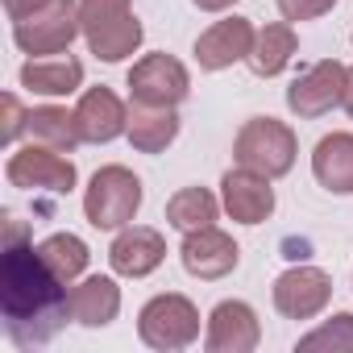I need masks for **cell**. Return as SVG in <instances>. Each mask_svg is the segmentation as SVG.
<instances>
[{
  "instance_id": "obj_10",
  "label": "cell",
  "mask_w": 353,
  "mask_h": 353,
  "mask_svg": "<svg viewBox=\"0 0 353 353\" xmlns=\"http://www.w3.org/2000/svg\"><path fill=\"white\" fill-rule=\"evenodd\" d=\"M179 262H183V270H188L192 279H204V283H212V279H225V274H233V270H237V262H241V250H237V241H233L225 229L208 225V229L183 233Z\"/></svg>"
},
{
  "instance_id": "obj_26",
  "label": "cell",
  "mask_w": 353,
  "mask_h": 353,
  "mask_svg": "<svg viewBox=\"0 0 353 353\" xmlns=\"http://www.w3.org/2000/svg\"><path fill=\"white\" fill-rule=\"evenodd\" d=\"M133 5L129 0H79V21H83V34H96L121 17H129Z\"/></svg>"
},
{
  "instance_id": "obj_24",
  "label": "cell",
  "mask_w": 353,
  "mask_h": 353,
  "mask_svg": "<svg viewBox=\"0 0 353 353\" xmlns=\"http://www.w3.org/2000/svg\"><path fill=\"white\" fill-rule=\"evenodd\" d=\"M38 254H42V262L71 287L75 279H83V270H88V262H92V250H88V241L83 237H75V233H50L42 245H38Z\"/></svg>"
},
{
  "instance_id": "obj_1",
  "label": "cell",
  "mask_w": 353,
  "mask_h": 353,
  "mask_svg": "<svg viewBox=\"0 0 353 353\" xmlns=\"http://www.w3.org/2000/svg\"><path fill=\"white\" fill-rule=\"evenodd\" d=\"M0 312L21 349L46 345L71 316L67 283L42 262L38 245H26L21 221H9V241L0 254Z\"/></svg>"
},
{
  "instance_id": "obj_20",
  "label": "cell",
  "mask_w": 353,
  "mask_h": 353,
  "mask_svg": "<svg viewBox=\"0 0 353 353\" xmlns=\"http://www.w3.org/2000/svg\"><path fill=\"white\" fill-rule=\"evenodd\" d=\"M299 50V38H295V26L291 21H274V26H262L258 38H254V50H250V71L262 75V79H274L291 67Z\"/></svg>"
},
{
  "instance_id": "obj_4",
  "label": "cell",
  "mask_w": 353,
  "mask_h": 353,
  "mask_svg": "<svg viewBox=\"0 0 353 353\" xmlns=\"http://www.w3.org/2000/svg\"><path fill=\"white\" fill-rule=\"evenodd\" d=\"M137 336L162 353L188 349L200 336V307L179 291H162V295L145 299V307L137 312Z\"/></svg>"
},
{
  "instance_id": "obj_15",
  "label": "cell",
  "mask_w": 353,
  "mask_h": 353,
  "mask_svg": "<svg viewBox=\"0 0 353 353\" xmlns=\"http://www.w3.org/2000/svg\"><path fill=\"white\" fill-rule=\"evenodd\" d=\"M75 117H79V133H83V141H92V145H108V141H117L125 129H129V108H125V100L112 92V88H88L83 96H79V104H75Z\"/></svg>"
},
{
  "instance_id": "obj_28",
  "label": "cell",
  "mask_w": 353,
  "mask_h": 353,
  "mask_svg": "<svg viewBox=\"0 0 353 353\" xmlns=\"http://www.w3.org/2000/svg\"><path fill=\"white\" fill-rule=\"evenodd\" d=\"M0 108H5V141L13 145L21 133H26V121H30V108H21V100L13 92H5V100H0Z\"/></svg>"
},
{
  "instance_id": "obj_8",
  "label": "cell",
  "mask_w": 353,
  "mask_h": 353,
  "mask_svg": "<svg viewBox=\"0 0 353 353\" xmlns=\"http://www.w3.org/2000/svg\"><path fill=\"white\" fill-rule=\"evenodd\" d=\"M345 88H349V67L336 63V59H320L316 67H307V71L287 88V108H291L299 121H316V117L341 108Z\"/></svg>"
},
{
  "instance_id": "obj_17",
  "label": "cell",
  "mask_w": 353,
  "mask_h": 353,
  "mask_svg": "<svg viewBox=\"0 0 353 353\" xmlns=\"http://www.w3.org/2000/svg\"><path fill=\"white\" fill-rule=\"evenodd\" d=\"M121 312V287L108 274H88L71 287V320L83 328H104Z\"/></svg>"
},
{
  "instance_id": "obj_14",
  "label": "cell",
  "mask_w": 353,
  "mask_h": 353,
  "mask_svg": "<svg viewBox=\"0 0 353 353\" xmlns=\"http://www.w3.org/2000/svg\"><path fill=\"white\" fill-rule=\"evenodd\" d=\"M162 258H166V237L150 225H125L108 245V266L121 279H145L162 266Z\"/></svg>"
},
{
  "instance_id": "obj_3",
  "label": "cell",
  "mask_w": 353,
  "mask_h": 353,
  "mask_svg": "<svg viewBox=\"0 0 353 353\" xmlns=\"http://www.w3.org/2000/svg\"><path fill=\"white\" fill-rule=\"evenodd\" d=\"M295 154H299L295 129L287 121H274V117H250L233 137L237 166H250V170L266 174V179H283L295 166Z\"/></svg>"
},
{
  "instance_id": "obj_19",
  "label": "cell",
  "mask_w": 353,
  "mask_h": 353,
  "mask_svg": "<svg viewBox=\"0 0 353 353\" xmlns=\"http://www.w3.org/2000/svg\"><path fill=\"white\" fill-rule=\"evenodd\" d=\"M129 145L141 154H162L179 137V112L174 108H150V104H129Z\"/></svg>"
},
{
  "instance_id": "obj_31",
  "label": "cell",
  "mask_w": 353,
  "mask_h": 353,
  "mask_svg": "<svg viewBox=\"0 0 353 353\" xmlns=\"http://www.w3.org/2000/svg\"><path fill=\"white\" fill-rule=\"evenodd\" d=\"M341 108L353 117V67H349V88H345V100H341Z\"/></svg>"
},
{
  "instance_id": "obj_27",
  "label": "cell",
  "mask_w": 353,
  "mask_h": 353,
  "mask_svg": "<svg viewBox=\"0 0 353 353\" xmlns=\"http://www.w3.org/2000/svg\"><path fill=\"white\" fill-rule=\"evenodd\" d=\"M336 5V0H279V13H283V21H316V17H324L328 9Z\"/></svg>"
},
{
  "instance_id": "obj_22",
  "label": "cell",
  "mask_w": 353,
  "mask_h": 353,
  "mask_svg": "<svg viewBox=\"0 0 353 353\" xmlns=\"http://www.w3.org/2000/svg\"><path fill=\"white\" fill-rule=\"evenodd\" d=\"M26 133H30L34 141H42V145L63 150V154H71V150L83 141V133H79V117L67 112V108H59V104H38V108H30Z\"/></svg>"
},
{
  "instance_id": "obj_9",
  "label": "cell",
  "mask_w": 353,
  "mask_h": 353,
  "mask_svg": "<svg viewBox=\"0 0 353 353\" xmlns=\"http://www.w3.org/2000/svg\"><path fill=\"white\" fill-rule=\"evenodd\" d=\"M332 299V279L320 266H291L274 279V307L287 320H316Z\"/></svg>"
},
{
  "instance_id": "obj_18",
  "label": "cell",
  "mask_w": 353,
  "mask_h": 353,
  "mask_svg": "<svg viewBox=\"0 0 353 353\" xmlns=\"http://www.w3.org/2000/svg\"><path fill=\"white\" fill-rule=\"evenodd\" d=\"M21 88L34 92V96H75L83 88V63L79 59H63V54H50V59H30L21 67Z\"/></svg>"
},
{
  "instance_id": "obj_25",
  "label": "cell",
  "mask_w": 353,
  "mask_h": 353,
  "mask_svg": "<svg viewBox=\"0 0 353 353\" xmlns=\"http://www.w3.org/2000/svg\"><path fill=\"white\" fill-rule=\"evenodd\" d=\"M299 353L324 349V353H353V312H336L332 320H324L320 328H312L307 336H299L295 345Z\"/></svg>"
},
{
  "instance_id": "obj_21",
  "label": "cell",
  "mask_w": 353,
  "mask_h": 353,
  "mask_svg": "<svg viewBox=\"0 0 353 353\" xmlns=\"http://www.w3.org/2000/svg\"><path fill=\"white\" fill-rule=\"evenodd\" d=\"M221 208H225V204H221L208 188H183V192H174V196L166 200V225L179 229V233H196V229L216 225Z\"/></svg>"
},
{
  "instance_id": "obj_23",
  "label": "cell",
  "mask_w": 353,
  "mask_h": 353,
  "mask_svg": "<svg viewBox=\"0 0 353 353\" xmlns=\"http://www.w3.org/2000/svg\"><path fill=\"white\" fill-rule=\"evenodd\" d=\"M83 38H88V50H92L100 63H125L129 54H137L145 30H141V21L129 13V17H121V21L96 30V34H83Z\"/></svg>"
},
{
  "instance_id": "obj_30",
  "label": "cell",
  "mask_w": 353,
  "mask_h": 353,
  "mask_svg": "<svg viewBox=\"0 0 353 353\" xmlns=\"http://www.w3.org/2000/svg\"><path fill=\"white\" fill-rule=\"evenodd\" d=\"M196 9H204V13H225V9H233L237 0H192Z\"/></svg>"
},
{
  "instance_id": "obj_13",
  "label": "cell",
  "mask_w": 353,
  "mask_h": 353,
  "mask_svg": "<svg viewBox=\"0 0 353 353\" xmlns=\"http://www.w3.org/2000/svg\"><path fill=\"white\" fill-rule=\"evenodd\" d=\"M254 38L258 30L250 26V17H225L216 26H208L200 38H196V63L204 71H225L233 63H245L250 50H254Z\"/></svg>"
},
{
  "instance_id": "obj_11",
  "label": "cell",
  "mask_w": 353,
  "mask_h": 353,
  "mask_svg": "<svg viewBox=\"0 0 353 353\" xmlns=\"http://www.w3.org/2000/svg\"><path fill=\"white\" fill-rule=\"evenodd\" d=\"M262 341L258 312L245 299H225L212 307L208 328H204V349L208 353H254Z\"/></svg>"
},
{
  "instance_id": "obj_7",
  "label": "cell",
  "mask_w": 353,
  "mask_h": 353,
  "mask_svg": "<svg viewBox=\"0 0 353 353\" xmlns=\"http://www.w3.org/2000/svg\"><path fill=\"white\" fill-rule=\"evenodd\" d=\"M83 34V21H79V0H54L42 13L26 17V21H13V42L21 54L30 59H50V54H63L75 38Z\"/></svg>"
},
{
  "instance_id": "obj_29",
  "label": "cell",
  "mask_w": 353,
  "mask_h": 353,
  "mask_svg": "<svg viewBox=\"0 0 353 353\" xmlns=\"http://www.w3.org/2000/svg\"><path fill=\"white\" fill-rule=\"evenodd\" d=\"M46 5H54V0H5V13H9V21H26V17L42 13Z\"/></svg>"
},
{
  "instance_id": "obj_6",
  "label": "cell",
  "mask_w": 353,
  "mask_h": 353,
  "mask_svg": "<svg viewBox=\"0 0 353 353\" xmlns=\"http://www.w3.org/2000/svg\"><path fill=\"white\" fill-rule=\"evenodd\" d=\"M192 92V75L188 67L158 50V54H141L129 67V104H150V108H179Z\"/></svg>"
},
{
  "instance_id": "obj_12",
  "label": "cell",
  "mask_w": 353,
  "mask_h": 353,
  "mask_svg": "<svg viewBox=\"0 0 353 353\" xmlns=\"http://www.w3.org/2000/svg\"><path fill=\"white\" fill-rule=\"evenodd\" d=\"M221 204L237 225H262L274 212V188L266 174L237 166V170H225L221 179Z\"/></svg>"
},
{
  "instance_id": "obj_16",
  "label": "cell",
  "mask_w": 353,
  "mask_h": 353,
  "mask_svg": "<svg viewBox=\"0 0 353 353\" xmlns=\"http://www.w3.org/2000/svg\"><path fill=\"white\" fill-rule=\"evenodd\" d=\"M312 174L332 196H353V133H328L312 150Z\"/></svg>"
},
{
  "instance_id": "obj_2",
  "label": "cell",
  "mask_w": 353,
  "mask_h": 353,
  "mask_svg": "<svg viewBox=\"0 0 353 353\" xmlns=\"http://www.w3.org/2000/svg\"><path fill=\"white\" fill-rule=\"evenodd\" d=\"M141 208V179L121 166V162H108L92 174V183L83 192V216L92 229L100 233H121L125 225H133Z\"/></svg>"
},
{
  "instance_id": "obj_5",
  "label": "cell",
  "mask_w": 353,
  "mask_h": 353,
  "mask_svg": "<svg viewBox=\"0 0 353 353\" xmlns=\"http://www.w3.org/2000/svg\"><path fill=\"white\" fill-rule=\"evenodd\" d=\"M5 179L17 188V192H50V196H67L75 183H79V170L75 162L54 150V145H42V141H30L21 150L9 154L5 162Z\"/></svg>"
}]
</instances>
